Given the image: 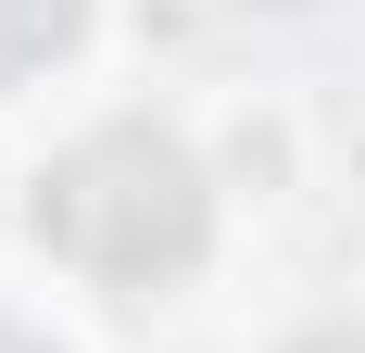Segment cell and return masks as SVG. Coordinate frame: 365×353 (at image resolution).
<instances>
[{
    "mask_svg": "<svg viewBox=\"0 0 365 353\" xmlns=\"http://www.w3.org/2000/svg\"><path fill=\"white\" fill-rule=\"evenodd\" d=\"M290 353H365V328H353V316H340V328H302Z\"/></svg>",
    "mask_w": 365,
    "mask_h": 353,
    "instance_id": "3",
    "label": "cell"
},
{
    "mask_svg": "<svg viewBox=\"0 0 365 353\" xmlns=\"http://www.w3.org/2000/svg\"><path fill=\"white\" fill-rule=\"evenodd\" d=\"M0 353H51V341H38V328H13V316H0Z\"/></svg>",
    "mask_w": 365,
    "mask_h": 353,
    "instance_id": "4",
    "label": "cell"
},
{
    "mask_svg": "<svg viewBox=\"0 0 365 353\" xmlns=\"http://www.w3.org/2000/svg\"><path fill=\"white\" fill-rule=\"evenodd\" d=\"M76 26H88V0H0V89L51 76L76 51Z\"/></svg>",
    "mask_w": 365,
    "mask_h": 353,
    "instance_id": "2",
    "label": "cell"
},
{
    "mask_svg": "<svg viewBox=\"0 0 365 353\" xmlns=\"http://www.w3.org/2000/svg\"><path fill=\"white\" fill-rule=\"evenodd\" d=\"M38 240L101 290H177L202 265V240H215V189L189 164V139L126 114V126H88L38 176Z\"/></svg>",
    "mask_w": 365,
    "mask_h": 353,
    "instance_id": "1",
    "label": "cell"
}]
</instances>
